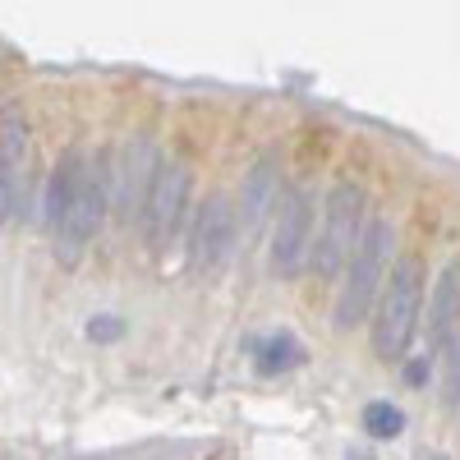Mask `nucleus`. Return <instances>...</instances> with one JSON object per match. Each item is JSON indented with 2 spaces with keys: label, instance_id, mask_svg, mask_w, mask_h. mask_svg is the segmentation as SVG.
Returning a JSON list of instances; mask_svg holds the SVG:
<instances>
[{
  "label": "nucleus",
  "instance_id": "1",
  "mask_svg": "<svg viewBox=\"0 0 460 460\" xmlns=\"http://www.w3.org/2000/svg\"><path fill=\"white\" fill-rule=\"evenodd\" d=\"M106 212V184L84 157H69L51 171L47 184V221H51V249L60 262H79L93 244L97 226Z\"/></svg>",
  "mask_w": 460,
  "mask_h": 460
},
{
  "label": "nucleus",
  "instance_id": "2",
  "mask_svg": "<svg viewBox=\"0 0 460 460\" xmlns=\"http://www.w3.org/2000/svg\"><path fill=\"white\" fill-rule=\"evenodd\" d=\"M419 309H424V267L419 258L392 262L387 286L377 295L373 309V355L377 359H401L405 345L419 327Z\"/></svg>",
  "mask_w": 460,
  "mask_h": 460
},
{
  "label": "nucleus",
  "instance_id": "3",
  "mask_svg": "<svg viewBox=\"0 0 460 460\" xmlns=\"http://www.w3.org/2000/svg\"><path fill=\"white\" fill-rule=\"evenodd\" d=\"M387 249H392V226L373 217L364 226V240L350 258V267H345V277H341V295H336V332H350L355 323L368 318V309L377 304L382 286H387Z\"/></svg>",
  "mask_w": 460,
  "mask_h": 460
},
{
  "label": "nucleus",
  "instance_id": "4",
  "mask_svg": "<svg viewBox=\"0 0 460 460\" xmlns=\"http://www.w3.org/2000/svg\"><path fill=\"white\" fill-rule=\"evenodd\" d=\"M364 240V194L355 184H336L327 194V217H323V235H318V272L345 277L355 249Z\"/></svg>",
  "mask_w": 460,
  "mask_h": 460
},
{
  "label": "nucleus",
  "instance_id": "5",
  "mask_svg": "<svg viewBox=\"0 0 460 460\" xmlns=\"http://www.w3.org/2000/svg\"><path fill=\"white\" fill-rule=\"evenodd\" d=\"M189 189H194V180H189V166L166 157L162 171H157V184H152L147 194V212H143V240L152 249H171L175 235H180V217L189 208Z\"/></svg>",
  "mask_w": 460,
  "mask_h": 460
},
{
  "label": "nucleus",
  "instance_id": "6",
  "mask_svg": "<svg viewBox=\"0 0 460 460\" xmlns=\"http://www.w3.org/2000/svg\"><path fill=\"white\" fill-rule=\"evenodd\" d=\"M309 253H314V203H309L304 189H290L281 212H277L272 253H267V258H272V272L281 281H290V277H299V267H304Z\"/></svg>",
  "mask_w": 460,
  "mask_h": 460
},
{
  "label": "nucleus",
  "instance_id": "7",
  "mask_svg": "<svg viewBox=\"0 0 460 460\" xmlns=\"http://www.w3.org/2000/svg\"><path fill=\"white\" fill-rule=\"evenodd\" d=\"M157 171H162V157L157 147H152L147 138H129L120 147V162H115V189H111V203L115 212H120V221H143L147 212V194L152 184H157Z\"/></svg>",
  "mask_w": 460,
  "mask_h": 460
},
{
  "label": "nucleus",
  "instance_id": "8",
  "mask_svg": "<svg viewBox=\"0 0 460 460\" xmlns=\"http://www.w3.org/2000/svg\"><path fill=\"white\" fill-rule=\"evenodd\" d=\"M230 249H235V208H230V199L212 194L194 212V230H189V267H194L199 277H208L226 262Z\"/></svg>",
  "mask_w": 460,
  "mask_h": 460
},
{
  "label": "nucleus",
  "instance_id": "9",
  "mask_svg": "<svg viewBox=\"0 0 460 460\" xmlns=\"http://www.w3.org/2000/svg\"><path fill=\"white\" fill-rule=\"evenodd\" d=\"M456 323H460V262H447L438 286H433V299H429V345H433V355H442L451 345Z\"/></svg>",
  "mask_w": 460,
  "mask_h": 460
},
{
  "label": "nucleus",
  "instance_id": "10",
  "mask_svg": "<svg viewBox=\"0 0 460 460\" xmlns=\"http://www.w3.org/2000/svg\"><path fill=\"white\" fill-rule=\"evenodd\" d=\"M28 152V129L14 111H5V129H0V180H5V221H14L19 208V171Z\"/></svg>",
  "mask_w": 460,
  "mask_h": 460
},
{
  "label": "nucleus",
  "instance_id": "11",
  "mask_svg": "<svg viewBox=\"0 0 460 460\" xmlns=\"http://www.w3.org/2000/svg\"><path fill=\"white\" fill-rule=\"evenodd\" d=\"M272 203H277V166L272 162H258L244 175V184H240V217H244L249 235L262 226V217H267V208H272Z\"/></svg>",
  "mask_w": 460,
  "mask_h": 460
},
{
  "label": "nucleus",
  "instance_id": "12",
  "mask_svg": "<svg viewBox=\"0 0 460 460\" xmlns=\"http://www.w3.org/2000/svg\"><path fill=\"white\" fill-rule=\"evenodd\" d=\"M253 359H258V373H262V377H272V373L295 368V364L304 359V350H299V341H295V336L281 332V336H267V341L258 345V355H253Z\"/></svg>",
  "mask_w": 460,
  "mask_h": 460
},
{
  "label": "nucleus",
  "instance_id": "13",
  "mask_svg": "<svg viewBox=\"0 0 460 460\" xmlns=\"http://www.w3.org/2000/svg\"><path fill=\"white\" fill-rule=\"evenodd\" d=\"M364 429H368L373 438H401V433H405V414H401V405H392V401H368V405H364Z\"/></svg>",
  "mask_w": 460,
  "mask_h": 460
},
{
  "label": "nucleus",
  "instance_id": "14",
  "mask_svg": "<svg viewBox=\"0 0 460 460\" xmlns=\"http://www.w3.org/2000/svg\"><path fill=\"white\" fill-rule=\"evenodd\" d=\"M120 336H125V323L115 318V314H97L88 323V341L93 345H111V341H120Z\"/></svg>",
  "mask_w": 460,
  "mask_h": 460
},
{
  "label": "nucleus",
  "instance_id": "15",
  "mask_svg": "<svg viewBox=\"0 0 460 460\" xmlns=\"http://www.w3.org/2000/svg\"><path fill=\"white\" fill-rule=\"evenodd\" d=\"M405 377H410V382H424V377H429V359H414V364L405 368Z\"/></svg>",
  "mask_w": 460,
  "mask_h": 460
}]
</instances>
